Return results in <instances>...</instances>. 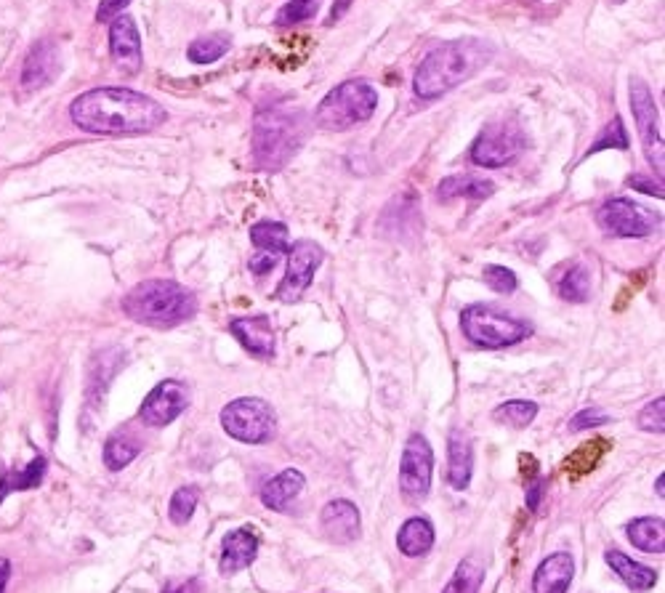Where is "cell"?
Wrapping results in <instances>:
<instances>
[{
    "instance_id": "b9f144b4",
    "label": "cell",
    "mask_w": 665,
    "mask_h": 593,
    "mask_svg": "<svg viewBox=\"0 0 665 593\" xmlns=\"http://www.w3.org/2000/svg\"><path fill=\"white\" fill-rule=\"evenodd\" d=\"M628 187H634L636 192H644V195L663 197V184L655 179H647V176H639V173L628 179Z\"/></svg>"
},
{
    "instance_id": "ab89813d",
    "label": "cell",
    "mask_w": 665,
    "mask_h": 593,
    "mask_svg": "<svg viewBox=\"0 0 665 593\" xmlns=\"http://www.w3.org/2000/svg\"><path fill=\"white\" fill-rule=\"evenodd\" d=\"M128 3H131V0H102L99 8H96V19H99V22H112L115 16L123 14V8H126Z\"/></svg>"
},
{
    "instance_id": "8fae6325",
    "label": "cell",
    "mask_w": 665,
    "mask_h": 593,
    "mask_svg": "<svg viewBox=\"0 0 665 593\" xmlns=\"http://www.w3.org/2000/svg\"><path fill=\"white\" fill-rule=\"evenodd\" d=\"M322 258H325V250L314 240L293 242V248H288V272L277 288V298L282 304H293L304 296L306 288L312 285L314 272L320 269Z\"/></svg>"
},
{
    "instance_id": "52a82bcc",
    "label": "cell",
    "mask_w": 665,
    "mask_h": 593,
    "mask_svg": "<svg viewBox=\"0 0 665 593\" xmlns=\"http://www.w3.org/2000/svg\"><path fill=\"white\" fill-rule=\"evenodd\" d=\"M221 426L243 445H266L274 437L277 418L269 402L259 397H240L221 410Z\"/></svg>"
},
{
    "instance_id": "7402d4cb",
    "label": "cell",
    "mask_w": 665,
    "mask_h": 593,
    "mask_svg": "<svg viewBox=\"0 0 665 593\" xmlns=\"http://www.w3.org/2000/svg\"><path fill=\"white\" fill-rule=\"evenodd\" d=\"M604 559H607V564L615 570V575H618L631 591H650V588H655V583H658V572L647 567V564L634 562L631 556L620 554V551H607Z\"/></svg>"
},
{
    "instance_id": "8992f818",
    "label": "cell",
    "mask_w": 665,
    "mask_h": 593,
    "mask_svg": "<svg viewBox=\"0 0 665 593\" xmlns=\"http://www.w3.org/2000/svg\"><path fill=\"white\" fill-rule=\"evenodd\" d=\"M461 330L471 344L482 349H506L532 336L530 322L511 317L490 304L466 306L461 314Z\"/></svg>"
},
{
    "instance_id": "d6986e66",
    "label": "cell",
    "mask_w": 665,
    "mask_h": 593,
    "mask_svg": "<svg viewBox=\"0 0 665 593\" xmlns=\"http://www.w3.org/2000/svg\"><path fill=\"white\" fill-rule=\"evenodd\" d=\"M447 453H450L447 482L458 492L469 490L471 474H474V447H471L469 434H463L461 429H453L450 442H447Z\"/></svg>"
},
{
    "instance_id": "277c9868",
    "label": "cell",
    "mask_w": 665,
    "mask_h": 593,
    "mask_svg": "<svg viewBox=\"0 0 665 593\" xmlns=\"http://www.w3.org/2000/svg\"><path fill=\"white\" fill-rule=\"evenodd\" d=\"M123 312L139 325L168 330L195 317L197 298L179 282L144 280L123 298Z\"/></svg>"
},
{
    "instance_id": "836d02e7",
    "label": "cell",
    "mask_w": 665,
    "mask_h": 593,
    "mask_svg": "<svg viewBox=\"0 0 665 593\" xmlns=\"http://www.w3.org/2000/svg\"><path fill=\"white\" fill-rule=\"evenodd\" d=\"M320 3L322 0H288L274 16V24L277 27H290V24L309 22L320 11Z\"/></svg>"
},
{
    "instance_id": "f35d334b",
    "label": "cell",
    "mask_w": 665,
    "mask_h": 593,
    "mask_svg": "<svg viewBox=\"0 0 665 593\" xmlns=\"http://www.w3.org/2000/svg\"><path fill=\"white\" fill-rule=\"evenodd\" d=\"M610 423V415L599 410V407H586V410H580L575 418L570 421L572 431H583V429H596V426H607Z\"/></svg>"
},
{
    "instance_id": "7bdbcfd3",
    "label": "cell",
    "mask_w": 665,
    "mask_h": 593,
    "mask_svg": "<svg viewBox=\"0 0 665 593\" xmlns=\"http://www.w3.org/2000/svg\"><path fill=\"white\" fill-rule=\"evenodd\" d=\"M546 479L540 476V479H535V484H530V490H527V508L530 511H538L540 500H543V492H546Z\"/></svg>"
},
{
    "instance_id": "ac0fdd59",
    "label": "cell",
    "mask_w": 665,
    "mask_h": 593,
    "mask_svg": "<svg viewBox=\"0 0 665 593\" xmlns=\"http://www.w3.org/2000/svg\"><path fill=\"white\" fill-rule=\"evenodd\" d=\"M572 575H575V562H572L570 554H551L548 559L540 562V567L535 570V578H532V593H567L572 583Z\"/></svg>"
},
{
    "instance_id": "f1b7e54d",
    "label": "cell",
    "mask_w": 665,
    "mask_h": 593,
    "mask_svg": "<svg viewBox=\"0 0 665 593\" xmlns=\"http://www.w3.org/2000/svg\"><path fill=\"white\" fill-rule=\"evenodd\" d=\"M607 439H594V442H586V445L578 447V453L570 455L567 461H564V471H567V476L570 479H580L583 474H588V471H594L596 466H599V461L604 458V453H607Z\"/></svg>"
},
{
    "instance_id": "1f68e13d",
    "label": "cell",
    "mask_w": 665,
    "mask_h": 593,
    "mask_svg": "<svg viewBox=\"0 0 665 593\" xmlns=\"http://www.w3.org/2000/svg\"><path fill=\"white\" fill-rule=\"evenodd\" d=\"M538 415V405L535 402H527V399H511V402H503V405L495 407L493 418L501 423H509L514 429H525L535 421Z\"/></svg>"
},
{
    "instance_id": "d4e9b609",
    "label": "cell",
    "mask_w": 665,
    "mask_h": 593,
    "mask_svg": "<svg viewBox=\"0 0 665 593\" xmlns=\"http://www.w3.org/2000/svg\"><path fill=\"white\" fill-rule=\"evenodd\" d=\"M628 540L644 554H663L665 522L660 516H642L628 524Z\"/></svg>"
},
{
    "instance_id": "9a60e30c",
    "label": "cell",
    "mask_w": 665,
    "mask_h": 593,
    "mask_svg": "<svg viewBox=\"0 0 665 593\" xmlns=\"http://www.w3.org/2000/svg\"><path fill=\"white\" fill-rule=\"evenodd\" d=\"M229 330L243 344L245 352H251L253 357H274V330L269 317H264V314H259V317H237V320L229 322Z\"/></svg>"
},
{
    "instance_id": "74e56055",
    "label": "cell",
    "mask_w": 665,
    "mask_h": 593,
    "mask_svg": "<svg viewBox=\"0 0 665 593\" xmlns=\"http://www.w3.org/2000/svg\"><path fill=\"white\" fill-rule=\"evenodd\" d=\"M485 282L495 293H514L517 290V274L506 266H485Z\"/></svg>"
},
{
    "instance_id": "8d00e7d4",
    "label": "cell",
    "mask_w": 665,
    "mask_h": 593,
    "mask_svg": "<svg viewBox=\"0 0 665 593\" xmlns=\"http://www.w3.org/2000/svg\"><path fill=\"white\" fill-rule=\"evenodd\" d=\"M639 429L650 431V434H663L665 431V402L663 397L650 402V405L644 407L642 413H639Z\"/></svg>"
},
{
    "instance_id": "d6a6232c",
    "label": "cell",
    "mask_w": 665,
    "mask_h": 593,
    "mask_svg": "<svg viewBox=\"0 0 665 593\" xmlns=\"http://www.w3.org/2000/svg\"><path fill=\"white\" fill-rule=\"evenodd\" d=\"M136 455H139V442L131 437H123V434H115V437L107 439V445H104V463H107V469L112 471L126 469Z\"/></svg>"
},
{
    "instance_id": "f546056e",
    "label": "cell",
    "mask_w": 665,
    "mask_h": 593,
    "mask_svg": "<svg viewBox=\"0 0 665 593\" xmlns=\"http://www.w3.org/2000/svg\"><path fill=\"white\" fill-rule=\"evenodd\" d=\"M556 290L570 304H586L588 296H591V272L583 264H572L559 280Z\"/></svg>"
},
{
    "instance_id": "603a6c76",
    "label": "cell",
    "mask_w": 665,
    "mask_h": 593,
    "mask_svg": "<svg viewBox=\"0 0 665 593\" xmlns=\"http://www.w3.org/2000/svg\"><path fill=\"white\" fill-rule=\"evenodd\" d=\"M397 546L399 551L410 556V559L429 554L431 548H434V527H431V522H426L421 516L407 519V522L399 527Z\"/></svg>"
},
{
    "instance_id": "30bf717a",
    "label": "cell",
    "mask_w": 665,
    "mask_h": 593,
    "mask_svg": "<svg viewBox=\"0 0 665 593\" xmlns=\"http://www.w3.org/2000/svg\"><path fill=\"white\" fill-rule=\"evenodd\" d=\"M431 469H434V453H431L429 439L413 434L407 439L402 463H399V490L407 500L418 503L429 498Z\"/></svg>"
},
{
    "instance_id": "ba28073f",
    "label": "cell",
    "mask_w": 665,
    "mask_h": 593,
    "mask_svg": "<svg viewBox=\"0 0 665 593\" xmlns=\"http://www.w3.org/2000/svg\"><path fill=\"white\" fill-rule=\"evenodd\" d=\"M596 224L612 237L623 240H642L650 237L658 227V219L644 205L628 200V197H612L596 211Z\"/></svg>"
},
{
    "instance_id": "e575fe53",
    "label": "cell",
    "mask_w": 665,
    "mask_h": 593,
    "mask_svg": "<svg viewBox=\"0 0 665 593\" xmlns=\"http://www.w3.org/2000/svg\"><path fill=\"white\" fill-rule=\"evenodd\" d=\"M604 149H628V133L620 118H612L610 123L604 125L602 133H599L594 144L588 147L586 157L596 155V152H604Z\"/></svg>"
},
{
    "instance_id": "f6af8a7d",
    "label": "cell",
    "mask_w": 665,
    "mask_h": 593,
    "mask_svg": "<svg viewBox=\"0 0 665 593\" xmlns=\"http://www.w3.org/2000/svg\"><path fill=\"white\" fill-rule=\"evenodd\" d=\"M8 578H11V562H8V559H3V556H0V593L6 591Z\"/></svg>"
},
{
    "instance_id": "ee69618b",
    "label": "cell",
    "mask_w": 665,
    "mask_h": 593,
    "mask_svg": "<svg viewBox=\"0 0 665 593\" xmlns=\"http://www.w3.org/2000/svg\"><path fill=\"white\" fill-rule=\"evenodd\" d=\"M352 6V0H336V6H333V11H330V22L328 24H336L341 16L346 14V8Z\"/></svg>"
},
{
    "instance_id": "484cf974",
    "label": "cell",
    "mask_w": 665,
    "mask_h": 593,
    "mask_svg": "<svg viewBox=\"0 0 665 593\" xmlns=\"http://www.w3.org/2000/svg\"><path fill=\"white\" fill-rule=\"evenodd\" d=\"M439 197L453 200V197H466V200H487L495 192L493 181L482 176H450L439 184Z\"/></svg>"
},
{
    "instance_id": "2e32d148",
    "label": "cell",
    "mask_w": 665,
    "mask_h": 593,
    "mask_svg": "<svg viewBox=\"0 0 665 593\" xmlns=\"http://www.w3.org/2000/svg\"><path fill=\"white\" fill-rule=\"evenodd\" d=\"M256 554H259V538L253 535V530L243 527V530L229 532L224 538V546H221V575H235V572L251 567L256 562Z\"/></svg>"
},
{
    "instance_id": "4dcf8cb0",
    "label": "cell",
    "mask_w": 665,
    "mask_h": 593,
    "mask_svg": "<svg viewBox=\"0 0 665 593\" xmlns=\"http://www.w3.org/2000/svg\"><path fill=\"white\" fill-rule=\"evenodd\" d=\"M229 46L232 43L227 35H208V38H197L195 43H189L187 56L192 64H213L227 54Z\"/></svg>"
},
{
    "instance_id": "5bb4252c",
    "label": "cell",
    "mask_w": 665,
    "mask_h": 593,
    "mask_svg": "<svg viewBox=\"0 0 665 593\" xmlns=\"http://www.w3.org/2000/svg\"><path fill=\"white\" fill-rule=\"evenodd\" d=\"M110 54L120 70L136 75L141 70V35L128 14L115 16L110 22Z\"/></svg>"
},
{
    "instance_id": "83f0119b",
    "label": "cell",
    "mask_w": 665,
    "mask_h": 593,
    "mask_svg": "<svg viewBox=\"0 0 665 593\" xmlns=\"http://www.w3.org/2000/svg\"><path fill=\"white\" fill-rule=\"evenodd\" d=\"M251 240L261 253H288V227L280 221H259L251 227Z\"/></svg>"
},
{
    "instance_id": "7c38bea8",
    "label": "cell",
    "mask_w": 665,
    "mask_h": 593,
    "mask_svg": "<svg viewBox=\"0 0 665 593\" xmlns=\"http://www.w3.org/2000/svg\"><path fill=\"white\" fill-rule=\"evenodd\" d=\"M525 149V139L517 128H509V125H490L482 131L474 147H471V160L479 165V168H503V165H511L522 155Z\"/></svg>"
},
{
    "instance_id": "4316f807",
    "label": "cell",
    "mask_w": 665,
    "mask_h": 593,
    "mask_svg": "<svg viewBox=\"0 0 665 593\" xmlns=\"http://www.w3.org/2000/svg\"><path fill=\"white\" fill-rule=\"evenodd\" d=\"M485 583V564L479 556H466L458 567H455L453 578L445 586L442 593H479Z\"/></svg>"
},
{
    "instance_id": "4fadbf2b",
    "label": "cell",
    "mask_w": 665,
    "mask_h": 593,
    "mask_svg": "<svg viewBox=\"0 0 665 593\" xmlns=\"http://www.w3.org/2000/svg\"><path fill=\"white\" fill-rule=\"evenodd\" d=\"M189 407V389L181 381H163L144 397V405L139 410V418L144 426L163 429L171 426L184 410Z\"/></svg>"
},
{
    "instance_id": "9c48e42d",
    "label": "cell",
    "mask_w": 665,
    "mask_h": 593,
    "mask_svg": "<svg viewBox=\"0 0 665 593\" xmlns=\"http://www.w3.org/2000/svg\"><path fill=\"white\" fill-rule=\"evenodd\" d=\"M631 110H634L636 128L642 136L644 155L658 171V176H663V133H660L658 104L642 78H631Z\"/></svg>"
},
{
    "instance_id": "e0dca14e",
    "label": "cell",
    "mask_w": 665,
    "mask_h": 593,
    "mask_svg": "<svg viewBox=\"0 0 665 593\" xmlns=\"http://www.w3.org/2000/svg\"><path fill=\"white\" fill-rule=\"evenodd\" d=\"M322 530L336 543H352L360 535V511L349 500H330L322 508Z\"/></svg>"
},
{
    "instance_id": "44dd1931",
    "label": "cell",
    "mask_w": 665,
    "mask_h": 593,
    "mask_svg": "<svg viewBox=\"0 0 665 593\" xmlns=\"http://www.w3.org/2000/svg\"><path fill=\"white\" fill-rule=\"evenodd\" d=\"M306 479L298 469H285L282 474H277L272 482L264 484L261 490V503L272 511H285V508L293 503V500L304 492Z\"/></svg>"
},
{
    "instance_id": "cb8c5ba5",
    "label": "cell",
    "mask_w": 665,
    "mask_h": 593,
    "mask_svg": "<svg viewBox=\"0 0 665 593\" xmlns=\"http://www.w3.org/2000/svg\"><path fill=\"white\" fill-rule=\"evenodd\" d=\"M48 461L43 455H35L24 469L14 471V469H3L0 474V503L11 495V492H22V490H35L40 482H43V476H46Z\"/></svg>"
},
{
    "instance_id": "5b68a950",
    "label": "cell",
    "mask_w": 665,
    "mask_h": 593,
    "mask_svg": "<svg viewBox=\"0 0 665 593\" xmlns=\"http://www.w3.org/2000/svg\"><path fill=\"white\" fill-rule=\"evenodd\" d=\"M378 91L368 80H346L330 91L314 112V123L322 131H349L376 115Z\"/></svg>"
},
{
    "instance_id": "7a4b0ae2",
    "label": "cell",
    "mask_w": 665,
    "mask_h": 593,
    "mask_svg": "<svg viewBox=\"0 0 665 593\" xmlns=\"http://www.w3.org/2000/svg\"><path fill=\"white\" fill-rule=\"evenodd\" d=\"M493 46H487L482 40H453L442 43L434 51L423 56L413 78L415 94L431 102L439 96L450 94L453 88L474 78L487 62L493 59Z\"/></svg>"
},
{
    "instance_id": "bcb514c9",
    "label": "cell",
    "mask_w": 665,
    "mask_h": 593,
    "mask_svg": "<svg viewBox=\"0 0 665 593\" xmlns=\"http://www.w3.org/2000/svg\"><path fill=\"white\" fill-rule=\"evenodd\" d=\"M115 370H118V367H110V370H107V373L102 375V381H107V378H112V375H115ZM96 381H99V378H96V375H91V386H88V391L96 389Z\"/></svg>"
},
{
    "instance_id": "3957f363",
    "label": "cell",
    "mask_w": 665,
    "mask_h": 593,
    "mask_svg": "<svg viewBox=\"0 0 665 593\" xmlns=\"http://www.w3.org/2000/svg\"><path fill=\"white\" fill-rule=\"evenodd\" d=\"M306 139V112L301 107H261L253 120V165L280 171Z\"/></svg>"
},
{
    "instance_id": "60d3db41",
    "label": "cell",
    "mask_w": 665,
    "mask_h": 593,
    "mask_svg": "<svg viewBox=\"0 0 665 593\" xmlns=\"http://www.w3.org/2000/svg\"><path fill=\"white\" fill-rule=\"evenodd\" d=\"M277 261H280V256H274V253H256V256H251V261H248V266H251V272L256 274V277H264L266 272H272L274 266H277Z\"/></svg>"
},
{
    "instance_id": "6da1fadb",
    "label": "cell",
    "mask_w": 665,
    "mask_h": 593,
    "mask_svg": "<svg viewBox=\"0 0 665 593\" xmlns=\"http://www.w3.org/2000/svg\"><path fill=\"white\" fill-rule=\"evenodd\" d=\"M70 118L88 133L131 136L155 131L168 120V112L155 99L131 88H94L72 102Z\"/></svg>"
},
{
    "instance_id": "7dc6e473",
    "label": "cell",
    "mask_w": 665,
    "mask_h": 593,
    "mask_svg": "<svg viewBox=\"0 0 665 593\" xmlns=\"http://www.w3.org/2000/svg\"><path fill=\"white\" fill-rule=\"evenodd\" d=\"M165 593H195V588L192 586H179V588H171V591Z\"/></svg>"
},
{
    "instance_id": "d590c367",
    "label": "cell",
    "mask_w": 665,
    "mask_h": 593,
    "mask_svg": "<svg viewBox=\"0 0 665 593\" xmlns=\"http://www.w3.org/2000/svg\"><path fill=\"white\" fill-rule=\"evenodd\" d=\"M197 500H200V492L197 487H179L173 492L171 506H168V516H171L173 524H187L192 519L197 508Z\"/></svg>"
},
{
    "instance_id": "ffe728a7",
    "label": "cell",
    "mask_w": 665,
    "mask_h": 593,
    "mask_svg": "<svg viewBox=\"0 0 665 593\" xmlns=\"http://www.w3.org/2000/svg\"><path fill=\"white\" fill-rule=\"evenodd\" d=\"M59 75V51L54 43H38L24 59L22 86L24 88H43Z\"/></svg>"
}]
</instances>
